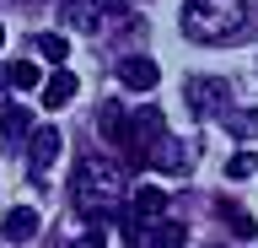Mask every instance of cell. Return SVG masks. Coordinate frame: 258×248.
I'll return each instance as SVG.
<instances>
[{
	"mask_svg": "<svg viewBox=\"0 0 258 248\" xmlns=\"http://www.w3.org/2000/svg\"><path fill=\"white\" fill-rule=\"evenodd\" d=\"M70 97H76V76H70V70H54L43 81V108H64Z\"/></svg>",
	"mask_w": 258,
	"mask_h": 248,
	"instance_id": "10",
	"label": "cell"
},
{
	"mask_svg": "<svg viewBox=\"0 0 258 248\" xmlns=\"http://www.w3.org/2000/svg\"><path fill=\"white\" fill-rule=\"evenodd\" d=\"M102 135H108L113 146H129V114H124V103H102Z\"/></svg>",
	"mask_w": 258,
	"mask_h": 248,
	"instance_id": "11",
	"label": "cell"
},
{
	"mask_svg": "<svg viewBox=\"0 0 258 248\" xmlns=\"http://www.w3.org/2000/svg\"><path fill=\"white\" fill-rule=\"evenodd\" d=\"M151 248H183V227H177V221H167V216H161V221H151Z\"/></svg>",
	"mask_w": 258,
	"mask_h": 248,
	"instance_id": "16",
	"label": "cell"
},
{
	"mask_svg": "<svg viewBox=\"0 0 258 248\" xmlns=\"http://www.w3.org/2000/svg\"><path fill=\"white\" fill-rule=\"evenodd\" d=\"M247 6H258V0H247Z\"/></svg>",
	"mask_w": 258,
	"mask_h": 248,
	"instance_id": "22",
	"label": "cell"
},
{
	"mask_svg": "<svg viewBox=\"0 0 258 248\" xmlns=\"http://www.w3.org/2000/svg\"><path fill=\"white\" fill-rule=\"evenodd\" d=\"M118 81H124L129 92H151V86L161 81V70H156V60H145V54H129L124 65H118Z\"/></svg>",
	"mask_w": 258,
	"mask_h": 248,
	"instance_id": "6",
	"label": "cell"
},
{
	"mask_svg": "<svg viewBox=\"0 0 258 248\" xmlns=\"http://www.w3.org/2000/svg\"><path fill=\"white\" fill-rule=\"evenodd\" d=\"M59 11H64V22H70L76 33H97V22H102V11H97V0H64Z\"/></svg>",
	"mask_w": 258,
	"mask_h": 248,
	"instance_id": "9",
	"label": "cell"
},
{
	"mask_svg": "<svg viewBox=\"0 0 258 248\" xmlns=\"http://www.w3.org/2000/svg\"><path fill=\"white\" fill-rule=\"evenodd\" d=\"M0 49H6V27H0Z\"/></svg>",
	"mask_w": 258,
	"mask_h": 248,
	"instance_id": "21",
	"label": "cell"
},
{
	"mask_svg": "<svg viewBox=\"0 0 258 248\" xmlns=\"http://www.w3.org/2000/svg\"><path fill=\"white\" fill-rule=\"evenodd\" d=\"M0 130H6V140H27L32 114H27V108H6V114H0Z\"/></svg>",
	"mask_w": 258,
	"mask_h": 248,
	"instance_id": "14",
	"label": "cell"
},
{
	"mask_svg": "<svg viewBox=\"0 0 258 248\" xmlns=\"http://www.w3.org/2000/svg\"><path fill=\"white\" fill-rule=\"evenodd\" d=\"M97 11H108V17H124L129 6H124V0H97Z\"/></svg>",
	"mask_w": 258,
	"mask_h": 248,
	"instance_id": "19",
	"label": "cell"
},
{
	"mask_svg": "<svg viewBox=\"0 0 258 248\" xmlns=\"http://www.w3.org/2000/svg\"><path fill=\"white\" fill-rule=\"evenodd\" d=\"M76 200H81V211L92 216V221H108L113 211H118V200H124V173L108 162V157H81L76 167Z\"/></svg>",
	"mask_w": 258,
	"mask_h": 248,
	"instance_id": "1",
	"label": "cell"
},
{
	"mask_svg": "<svg viewBox=\"0 0 258 248\" xmlns=\"http://www.w3.org/2000/svg\"><path fill=\"white\" fill-rule=\"evenodd\" d=\"M188 108H194V114H210V108L221 114V108H226V81L194 76V81H188Z\"/></svg>",
	"mask_w": 258,
	"mask_h": 248,
	"instance_id": "7",
	"label": "cell"
},
{
	"mask_svg": "<svg viewBox=\"0 0 258 248\" xmlns=\"http://www.w3.org/2000/svg\"><path fill=\"white\" fill-rule=\"evenodd\" d=\"M0 232H6V243H32V237H38V211H32V205H16V211H6Z\"/></svg>",
	"mask_w": 258,
	"mask_h": 248,
	"instance_id": "8",
	"label": "cell"
},
{
	"mask_svg": "<svg viewBox=\"0 0 258 248\" xmlns=\"http://www.w3.org/2000/svg\"><path fill=\"white\" fill-rule=\"evenodd\" d=\"M70 248H102V237H97V232H86V237H76Z\"/></svg>",
	"mask_w": 258,
	"mask_h": 248,
	"instance_id": "20",
	"label": "cell"
},
{
	"mask_svg": "<svg viewBox=\"0 0 258 248\" xmlns=\"http://www.w3.org/2000/svg\"><path fill=\"white\" fill-rule=\"evenodd\" d=\"M226 130L237 135V140H247V135H258V108H247V114H226Z\"/></svg>",
	"mask_w": 258,
	"mask_h": 248,
	"instance_id": "17",
	"label": "cell"
},
{
	"mask_svg": "<svg viewBox=\"0 0 258 248\" xmlns=\"http://www.w3.org/2000/svg\"><path fill=\"white\" fill-rule=\"evenodd\" d=\"M167 211H172V200H167V189H156V183H145V189H135V200H129V216H135L140 227L161 221Z\"/></svg>",
	"mask_w": 258,
	"mask_h": 248,
	"instance_id": "4",
	"label": "cell"
},
{
	"mask_svg": "<svg viewBox=\"0 0 258 248\" xmlns=\"http://www.w3.org/2000/svg\"><path fill=\"white\" fill-rule=\"evenodd\" d=\"M167 130V119H161V108H135L129 114V162H145V151L156 146V135Z\"/></svg>",
	"mask_w": 258,
	"mask_h": 248,
	"instance_id": "3",
	"label": "cell"
},
{
	"mask_svg": "<svg viewBox=\"0 0 258 248\" xmlns=\"http://www.w3.org/2000/svg\"><path fill=\"white\" fill-rule=\"evenodd\" d=\"M253 157H247V151H242V157H231V162H226V178H247V173H253Z\"/></svg>",
	"mask_w": 258,
	"mask_h": 248,
	"instance_id": "18",
	"label": "cell"
},
{
	"mask_svg": "<svg viewBox=\"0 0 258 248\" xmlns=\"http://www.w3.org/2000/svg\"><path fill=\"white\" fill-rule=\"evenodd\" d=\"M27 162H32V183H43V173H48L54 162H59V130H48V124H43V130L32 135Z\"/></svg>",
	"mask_w": 258,
	"mask_h": 248,
	"instance_id": "5",
	"label": "cell"
},
{
	"mask_svg": "<svg viewBox=\"0 0 258 248\" xmlns=\"http://www.w3.org/2000/svg\"><path fill=\"white\" fill-rule=\"evenodd\" d=\"M6 81L27 92V86H43V70L32 65V60H11V65H6Z\"/></svg>",
	"mask_w": 258,
	"mask_h": 248,
	"instance_id": "13",
	"label": "cell"
},
{
	"mask_svg": "<svg viewBox=\"0 0 258 248\" xmlns=\"http://www.w3.org/2000/svg\"><path fill=\"white\" fill-rule=\"evenodd\" d=\"M215 211H221V221H226V227H231V237H253V232H258V221H253V216H247V211H242L237 200H221Z\"/></svg>",
	"mask_w": 258,
	"mask_h": 248,
	"instance_id": "12",
	"label": "cell"
},
{
	"mask_svg": "<svg viewBox=\"0 0 258 248\" xmlns=\"http://www.w3.org/2000/svg\"><path fill=\"white\" fill-rule=\"evenodd\" d=\"M247 27V0H183V33L199 43H221Z\"/></svg>",
	"mask_w": 258,
	"mask_h": 248,
	"instance_id": "2",
	"label": "cell"
},
{
	"mask_svg": "<svg viewBox=\"0 0 258 248\" xmlns=\"http://www.w3.org/2000/svg\"><path fill=\"white\" fill-rule=\"evenodd\" d=\"M32 49L43 54L48 65H64V60H70V43H64L59 33H38V43H32Z\"/></svg>",
	"mask_w": 258,
	"mask_h": 248,
	"instance_id": "15",
	"label": "cell"
}]
</instances>
